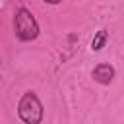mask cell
<instances>
[{
  "instance_id": "1",
  "label": "cell",
  "mask_w": 124,
  "mask_h": 124,
  "mask_svg": "<svg viewBox=\"0 0 124 124\" xmlns=\"http://www.w3.org/2000/svg\"><path fill=\"white\" fill-rule=\"evenodd\" d=\"M17 114L25 124H41L43 120V105L35 93H25L19 99L17 105Z\"/></svg>"
},
{
  "instance_id": "2",
  "label": "cell",
  "mask_w": 124,
  "mask_h": 124,
  "mask_svg": "<svg viewBox=\"0 0 124 124\" xmlns=\"http://www.w3.org/2000/svg\"><path fill=\"white\" fill-rule=\"evenodd\" d=\"M14 29H16V35L21 41H33L39 35V23H37V19L33 17V14L27 8H19L16 12Z\"/></svg>"
},
{
  "instance_id": "3",
  "label": "cell",
  "mask_w": 124,
  "mask_h": 124,
  "mask_svg": "<svg viewBox=\"0 0 124 124\" xmlns=\"http://www.w3.org/2000/svg\"><path fill=\"white\" fill-rule=\"evenodd\" d=\"M112 78H114V68L110 64H99V66H95V70H93V79L95 81L107 85V83L112 81Z\"/></svg>"
},
{
  "instance_id": "4",
  "label": "cell",
  "mask_w": 124,
  "mask_h": 124,
  "mask_svg": "<svg viewBox=\"0 0 124 124\" xmlns=\"http://www.w3.org/2000/svg\"><path fill=\"white\" fill-rule=\"evenodd\" d=\"M107 39H108V33L105 31V29H101V31H97V35L93 37V41H91V50H101L105 45H107Z\"/></svg>"
},
{
  "instance_id": "5",
  "label": "cell",
  "mask_w": 124,
  "mask_h": 124,
  "mask_svg": "<svg viewBox=\"0 0 124 124\" xmlns=\"http://www.w3.org/2000/svg\"><path fill=\"white\" fill-rule=\"evenodd\" d=\"M45 2H48V4H58V2H62V0H45Z\"/></svg>"
}]
</instances>
